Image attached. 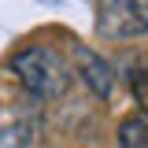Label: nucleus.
I'll return each instance as SVG.
<instances>
[{"mask_svg":"<svg viewBox=\"0 0 148 148\" xmlns=\"http://www.w3.org/2000/svg\"><path fill=\"white\" fill-rule=\"evenodd\" d=\"M11 71L22 82V89L34 92L37 100H59L71 85V67L67 59L48 48V45H30L11 56Z\"/></svg>","mask_w":148,"mask_h":148,"instance_id":"1","label":"nucleus"},{"mask_svg":"<svg viewBox=\"0 0 148 148\" xmlns=\"http://www.w3.org/2000/svg\"><path fill=\"white\" fill-rule=\"evenodd\" d=\"M96 34L108 41L148 34V4L145 0H104L96 4Z\"/></svg>","mask_w":148,"mask_h":148,"instance_id":"2","label":"nucleus"},{"mask_svg":"<svg viewBox=\"0 0 148 148\" xmlns=\"http://www.w3.org/2000/svg\"><path fill=\"white\" fill-rule=\"evenodd\" d=\"M74 63H78L82 82H85L96 96H108V92H111V85H115V71H111L108 59H100V56L89 52V48H74Z\"/></svg>","mask_w":148,"mask_h":148,"instance_id":"3","label":"nucleus"},{"mask_svg":"<svg viewBox=\"0 0 148 148\" xmlns=\"http://www.w3.org/2000/svg\"><path fill=\"white\" fill-rule=\"evenodd\" d=\"M119 148H148V119L130 115L119 122Z\"/></svg>","mask_w":148,"mask_h":148,"instance_id":"4","label":"nucleus"},{"mask_svg":"<svg viewBox=\"0 0 148 148\" xmlns=\"http://www.w3.org/2000/svg\"><path fill=\"white\" fill-rule=\"evenodd\" d=\"M0 148H34V130L26 122H4L0 126Z\"/></svg>","mask_w":148,"mask_h":148,"instance_id":"5","label":"nucleus"},{"mask_svg":"<svg viewBox=\"0 0 148 148\" xmlns=\"http://www.w3.org/2000/svg\"><path fill=\"white\" fill-rule=\"evenodd\" d=\"M130 89H133V100L148 111V71H137V74H133V78H130Z\"/></svg>","mask_w":148,"mask_h":148,"instance_id":"6","label":"nucleus"}]
</instances>
